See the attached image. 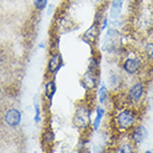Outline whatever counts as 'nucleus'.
Masks as SVG:
<instances>
[{
	"label": "nucleus",
	"instance_id": "obj_1",
	"mask_svg": "<svg viewBox=\"0 0 153 153\" xmlns=\"http://www.w3.org/2000/svg\"><path fill=\"white\" fill-rule=\"evenodd\" d=\"M139 121V112L134 106H124L120 108L114 116L115 126L122 132L131 131Z\"/></svg>",
	"mask_w": 153,
	"mask_h": 153
},
{
	"label": "nucleus",
	"instance_id": "obj_2",
	"mask_svg": "<svg viewBox=\"0 0 153 153\" xmlns=\"http://www.w3.org/2000/svg\"><path fill=\"white\" fill-rule=\"evenodd\" d=\"M144 57L139 54L135 53L126 54L122 62V69L125 74L130 76L139 75L144 68Z\"/></svg>",
	"mask_w": 153,
	"mask_h": 153
},
{
	"label": "nucleus",
	"instance_id": "obj_3",
	"mask_svg": "<svg viewBox=\"0 0 153 153\" xmlns=\"http://www.w3.org/2000/svg\"><path fill=\"white\" fill-rule=\"evenodd\" d=\"M145 83L143 81H136L132 84L128 89V93L125 95L126 98V103H128L130 106H135L139 105L145 95Z\"/></svg>",
	"mask_w": 153,
	"mask_h": 153
},
{
	"label": "nucleus",
	"instance_id": "obj_4",
	"mask_svg": "<svg viewBox=\"0 0 153 153\" xmlns=\"http://www.w3.org/2000/svg\"><path fill=\"white\" fill-rule=\"evenodd\" d=\"M91 116H92V108L88 105L82 104L79 106H77L74 114V119H73L74 125L81 130H85L92 123Z\"/></svg>",
	"mask_w": 153,
	"mask_h": 153
},
{
	"label": "nucleus",
	"instance_id": "obj_5",
	"mask_svg": "<svg viewBox=\"0 0 153 153\" xmlns=\"http://www.w3.org/2000/svg\"><path fill=\"white\" fill-rule=\"evenodd\" d=\"M149 137V130L143 124H136L130 131V141L134 145L142 144Z\"/></svg>",
	"mask_w": 153,
	"mask_h": 153
},
{
	"label": "nucleus",
	"instance_id": "obj_6",
	"mask_svg": "<svg viewBox=\"0 0 153 153\" xmlns=\"http://www.w3.org/2000/svg\"><path fill=\"white\" fill-rule=\"evenodd\" d=\"M98 72H91L87 69V72L81 78V86L86 91H93L98 86Z\"/></svg>",
	"mask_w": 153,
	"mask_h": 153
},
{
	"label": "nucleus",
	"instance_id": "obj_7",
	"mask_svg": "<svg viewBox=\"0 0 153 153\" xmlns=\"http://www.w3.org/2000/svg\"><path fill=\"white\" fill-rule=\"evenodd\" d=\"M22 112L18 110V108H15V107L9 108L6 112V114H4V122L10 128H17V126H19L20 123H22Z\"/></svg>",
	"mask_w": 153,
	"mask_h": 153
},
{
	"label": "nucleus",
	"instance_id": "obj_8",
	"mask_svg": "<svg viewBox=\"0 0 153 153\" xmlns=\"http://www.w3.org/2000/svg\"><path fill=\"white\" fill-rule=\"evenodd\" d=\"M64 66V62L62 58V55L59 53H54L51 56V58L48 60V65H47V71L51 75H55L60 71V68Z\"/></svg>",
	"mask_w": 153,
	"mask_h": 153
},
{
	"label": "nucleus",
	"instance_id": "obj_9",
	"mask_svg": "<svg viewBox=\"0 0 153 153\" xmlns=\"http://www.w3.org/2000/svg\"><path fill=\"white\" fill-rule=\"evenodd\" d=\"M124 0H112L110 7V19L117 20L123 11Z\"/></svg>",
	"mask_w": 153,
	"mask_h": 153
},
{
	"label": "nucleus",
	"instance_id": "obj_10",
	"mask_svg": "<svg viewBox=\"0 0 153 153\" xmlns=\"http://www.w3.org/2000/svg\"><path fill=\"white\" fill-rule=\"evenodd\" d=\"M98 26H100L98 24L94 22L93 25H92V27L86 30L84 36H83V40L84 42H86L87 44H93L97 39L98 35L101 34V31H102V30L98 28Z\"/></svg>",
	"mask_w": 153,
	"mask_h": 153
},
{
	"label": "nucleus",
	"instance_id": "obj_11",
	"mask_svg": "<svg viewBox=\"0 0 153 153\" xmlns=\"http://www.w3.org/2000/svg\"><path fill=\"white\" fill-rule=\"evenodd\" d=\"M107 82H108V86L113 91H120V88L123 85V78L121 77L119 73L111 71L108 76H107Z\"/></svg>",
	"mask_w": 153,
	"mask_h": 153
},
{
	"label": "nucleus",
	"instance_id": "obj_12",
	"mask_svg": "<svg viewBox=\"0 0 153 153\" xmlns=\"http://www.w3.org/2000/svg\"><path fill=\"white\" fill-rule=\"evenodd\" d=\"M56 91H57V86L54 79H49L48 82L45 83V89H44V94H45V97L49 102V104H51L53 102V98L55 96Z\"/></svg>",
	"mask_w": 153,
	"mask_h": 153
},
{
	"label": "nucleus",
	"instance_id": "obj_13",
	"mask_svg": "<svg viewBox=\"0 0 153 153\" xmlns=\"http://www.w3.org/2000/svg\"><path fill=\"white\" fill-rule=\"evenodd\" d=\"M110 98V91L105 83H102L97 88V100L101 105H105Z\"/></svg>",
	"mask_w": 153,
	"mask_h": 153
},
{
	"label": "nucleus",
	"instance_id": "obj_14",
	"mask_svg": "<svg viewBox=\"0 0 153 153\" xmlns=\"http://www.w3.org/2000/svg\"><path fill=\"white\" fill-rule=\"evenodd\" d=\"M95 117L93 120V123H92V126H93V130L94 131H97L100 126H101V123H102V120L104 117V115H105V108L103 106H96L95 108Z\"/></svg>",
	"mask_w": 153,
	"mask_h": 153
},
{
	"label": "nucleus",
	"instance_id": "obj_15",
	"mask_svg": "<svg viewBox=\"0 0 153 153\" xmlns=\"http://www.w3.org/2000/svg\"><path fill=\"white\" fill-rule=\"evenodd\" d=\"M113 153H136V151L132 142H123L116 146Z\"/></svg>",
	"mask_w": 153,
	"mask_h": 153
},
{
	"label": "nucleus",
	"instance_id": "obj_16",
	"mask_svg": "<svg viewBox=\"0 0 153 153\" xmlns=\"http://www.w3.org/2000/svg\"><path fill=\"white\" fill-rule=\"evenodd\" d=\"M43 142L47 145H51L55 142V132L51 128H46L43 132Z\"/></svg>",
	"mask_w": 153,
	"mask_h": 153
},
{
	"label": "nucleus",
	"instance_id": "obj_17",
	"mask_svg": "<svg viewBox=\"0 0 153 153\" xmlns=\"http://www.w3.org/2000/svg\"><path fill=\"white\" fill-rule=\"evenodd\" d=\"M143 57L146 62L153 65V42H149L144 45L143 48Z\"/></svg>",
	"mask_w": 153,
	"mask_h": 153
},
{
	"label": "nucleus",
	"instance_id": "obj_18",
	"mask_svg": "<svg viewBox=\"0 0 153 153\" xmlns=\"http://www.w3.org/2000/svg\"><path fill=\"white\" fill-rule=\"evenodd\" d=\"M47 4H48V0H34L35 8L39 10V11L45 10L47 8Z\"/></svg>",
	"mask_w": 153,
	"mask_h": 153
},
{
	"label": "nucleus",
	"instance_id": "obj_19",
	"mask_svg": "<svg viewBox=\"0 0 153 153\" xmlns=\"http://www.w3.org/2000/svg\"><path fill=\"white\" fill-rule=\"evenodd\" d=\"M35 123H40L42 121V111H40V107L37 103H35V117H34Z\"/></svg>",
	"mask_w": 153,
	"mask_h": 153
},
{
	"label": "nucleus",
	"instance_id": "obj_20",
	"mask_svg": "<svg viewBox=\"0 0 153 153\" xmlns=\"http://www.w3.org/2000/svg\"><path fill=\"white\" fill-rule=\"evenodd\" d=\"M108 25H110V18H104V20H103V24H102V26H101V30L103 31V30L107 29Z\"/></svg>",
	"mask_w": 153,
	"mask_h": 153
},
{
	"label": "nucleus",
	"instance_id": "obj_21",
	"mask_svg": "<svg viewBox=\"0 0 153 153\" xmlns=\"http://www.w3.org/2000/svg\"><path fill=\"white\" fill-rule=\"evenodd\" d=\"M39 48H45V44H44V43L39 44Z\"/></svg>",
	"mask_w": 153,
	"mask_h": 153
},
{
	"label": "nucleus",
	"instance_id": "obj_22",
	"mask_svg": "<svg viewBox=\"0 0 153 153\" xmlns=\"http://www.w3.org/2000/svg\"><path fill=\"white\" fill-rule=\"evenodd\" d=\"M144 153H153V152L151 151V150H146V151H145Z\"/></svg>",
	"mask_w": 153,
	"mask_h": 153
},
{
	"label": "nucleus",
	"instance_id": "obj_23",
	"mask_svg": "<svg viewBox=\"0 0 153 153\" xmlns=\"http://www.w3.org/2000/svg\"><path fill=\"white\" fill-rule=\"evenodd\" d=\"M0 94H1V86H0Z\"/></svg>",
	"mask_w": 153,
	"mask_h": 153
},
{
	"label": "nucleus",
	"instance_id": "obj_24",
	"mask_svg": "<svg viewBox=\"0 0 153 153\" xmlns=\"http://www.w3.org/2000/svg\"><path fill=\"white\" fill-rule=\"evenodd\" d=\"M152 33H153V29H152Z\"/></svg>",
	"mask_w": 153,
	"mask_h": 153
}]
</instances>
